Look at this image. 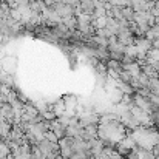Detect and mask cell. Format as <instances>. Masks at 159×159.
I'll use <instances>...</instances> for the list:
<instances>
[{"label": "cell", "mask_w": 159, "mask_h": 159, "mask_svg": "<svg viewBox=\"0 0 159 159\" xmlns=\"http://www.w3.org/2000/svg\"><path fill=\"white\" fill-rule=\"evenodd\" d=\"M51 131H53L54 134L59 138V139H63V138H66V127H63L57 119L51 122Z\"/></svg>", "instance_id": "6da1fadb"}, {"label": "cell", "mask_w": 159, "mask_h": 159, "mask_svg": "<svg viewBox=\"0 0 159 159\" xmlns=\"http://www.w3.org/2000/svg\"><path fill=\"white\" fill-rule=\"evenodd\" d=\"M30 9H31L33 12L42 14V12L47 9V3H45L43 0H31V2H30Z\"/></svg>", "instance_id": "7a4b0ae2"}, {"label": "cell", "mask_w": 159, "mask_h": 159, "mask_svg": "<svg viewBox=\"0 0 159 159\" xmlns=\"http://www.w3.org/2000/svg\"><path fill=\"white\" fill-rule=\"evenodd\" d=\"M80 5H82L84 12H87V14H93L96 9V0H82Z\"/></svg>", "instance_id": "3957f363"}, {"label": "cell", "mask_w": 159, "mask_h": 159, "mask_svg": "<svg viewBox=\"0 0 159 159\" xmlns=\"http://www.w3.org/2000/svg\"><path fill=\"white\" fill-rule=\"evenodd\" d=\"M11 130H12V125H11L9 122H2V124H0V138H2L3 141L8 139L9 134H11Z\"/></svg>", "instance_id": "277c9868"}, {"label": "cell", "mask_w": 159, "mask_h": 159, "mask_svg": "<svg viewBox=\"0 0 159 159\" xmlns=\"http://www.w3.org/2000/svg\"><path fill=\"white\" fill-rule=\"evenodd\" d=\"M11 156V148L8 147V144L5 141L0 142V159H6Z\"/></svg>", "instance_id": "5b68a950"}, {"label": "cell", "mask_w": 159, "mask_h": 159, "mask_svg": "<svg viewBox=\"0 0 159 159\" xmlns=\"http://www.w3.org/2000/svg\"><path fill=\"white\" fill-rule=\"evenodd\" d=\"M11 19H14L16 22H22V12H20V9H11Z\"/></svg>", "instance_id": "8992f818"}, {"label": "cell", "mask_w": 159, "mask_h": 159, "mask_svg": "<svg viewBox=\"0 0 159 159\" xmlns=\"http://www.w3.org/2000/svg\"><path fill=\"white\" fill-rule=\"evenodd\" d=\"M45 139H48V141H50V142H53V144H57V142H59V138L54 134L53 131H48V133L45 134Z\"/></svg>", "instance_id": "52a82bcc"}, {"label": "cell", "mask_w": 159, "mask_h": 159, "mask_svg": "<svg viewBox=\"0 0 159 159\" xmlns=\"http://www.w3.org/2000/svg\"><path fill=\"white\" fill-rule=\"evenodd\" d=\"M71 159H82V158H80V156H79V155L76 153V155H74V156H73V158H71Z\"/></svg>", "instance_id": "ba28073f"}, {"label": "cell", "mask_w": 159, "mask_h": 159, "mask_svg": "<svg viewBox=\"0 0 159 159\" xmlns=\"http://www.w3.org/2000/svg\"><path fill=\"white\" fill-rule=\"evenodd\" d=\"M96 2H108V0H96Z\"/></svg>", "instance_id": "9c48e42d"}]
</instances>
